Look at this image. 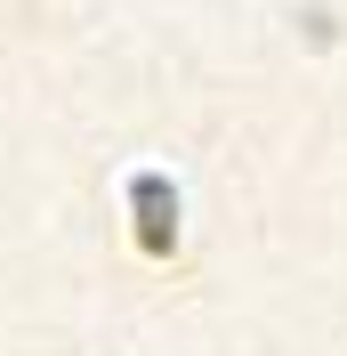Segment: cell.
Returning <instances> with one entry per match:
<instances>
[{
  "label": "cell",
  "instance_id": "cell-1",
  "mask_svg": "<svg viewBox=\"0 0 347 356\" xmlns=\"http://www.w3.org/2000/svg\"><path fill=\"white\" fill-rule=\"evenodd\" d=\"M130 195H137V243H146L153 259H162V251L178 243V195H170V186H162V178H153V170L137 178Z\"/></svg>",
  "mask_w": 347,
  "mask_h": 356
}]
</instances>
